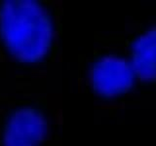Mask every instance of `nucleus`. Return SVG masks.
Instances as JSON below:
<instances>
[{"label":"nucleus","instance_id":"nucleus-2","mask_svg":"<svg viewBox=\"0 0 156 146\" xmlns=\"http://www.w3.org/2000/svg\"><path fill=\"white\" fill-rule=\"evenodd\" d=\"M136 79L129 60L116 55L101 57L90 69V83L98 96L114 99L127 94Z\"/></svg>","mask_w":156,"mask_h":146},{"label":"nucleus","instance_id":"nucleus-1","mask_svg":"<svg viewBox=\"0 0 156 146\" xmlns=\"http://www.w3.org/2000/svg\"><path fill=\"white\" fill-rule=\"evenodd\" d=\"M0 38L15 60L35 64L52 49L55 39L53 18L36 0H5L0 5Z\"/></svg>","mask_w":156,"mask_h":146},{"label":"nucleus","instance_id":"nucleus-4","mask_svg":"<svg viewBox=\"0 0 156 146\" xmlns=\"http://www.w3.org/2000/svg\"><path fill=\"white\" fill-rule=\"evenodd\" d=\"M129 61L136 79L156 80V26L146 29L133 41Z\"/></svg>","mask_w":156,"mask_h":146},{"label":"nucleus","instance_id":"nucleus-3","mask_svg":"<svg viewBox=\"0 0 156 146\" xmlns=\"http://www.w3.org/2000/svg\"><path fill=\"white\" fill-rule=\"evenodd\" d=\"M49 133L46 117L31 106L14 110L5 123L2 146H42Z\"/></svg>","mask_w":156,"mask_h":146}]
</instances>
